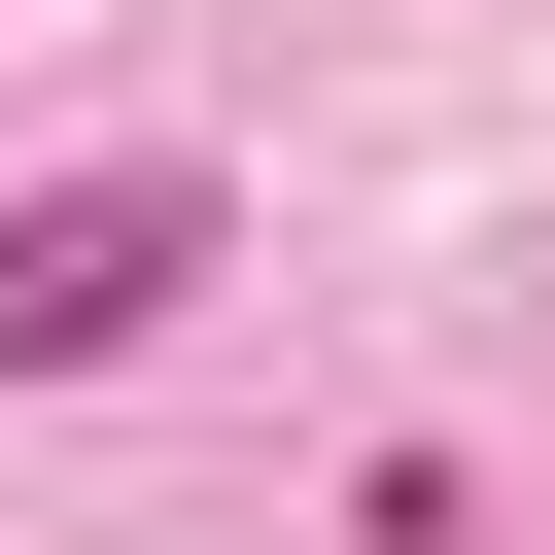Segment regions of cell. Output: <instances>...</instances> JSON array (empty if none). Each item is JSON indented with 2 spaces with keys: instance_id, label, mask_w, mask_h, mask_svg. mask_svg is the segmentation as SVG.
<instances>
[{
  "instance_id": "obj_1",
  "label": "cell",
  "mask_w": 555,
  "mask_h": 555,
  "mask_svg": "<svg viewBox=\"0 0 555 555\" xmlns=\"http://www.w3.org/2000/svg\"><path fill=\"white\" fill-rule=\"evenodd\" d=\"M173 278H208V173H69V208H0V382L173 347Z\"/></svg>"
}]
</instances>
